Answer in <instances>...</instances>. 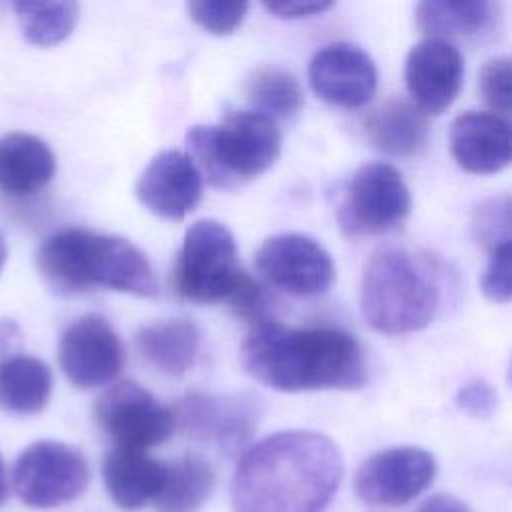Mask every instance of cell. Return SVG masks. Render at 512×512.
I'll return each mask as SVG.
<instances>
[{
	"instance_id": "1",
	"label": "cell",
	"mask_w": 512,
	"mask_h": 512,
	"mask_svg": "<svg viewBox=\"0 0 512 512\" xmlns=\"http://www.w3.org/2000/svg\"><path fill=\"white\" fill-rule=\"evenodd\" d=\"M344 474L338 446L314 430H284L244 452L232 480L234 512H324Z\"/></svg>"
},
{
	"instance_id": "2",
	"label": "cell",
	"mask_w": 512,
	"mask_h": 512,
	"mask_svg": "<svg viewBox=\"0 0 512 512\" xmlns=\"http://www.w3.org/2000/svg\"><path fill=\"white\" fill-rule=\"evenodd\" d=\"M240 358L254 380L278 392L356 390L366 382L358 340L332 326L292 328L262 320L250 328Z\"/></svg>"
},
{
	"instance_id": "3",
	"label": "cell",
	"mask_w": 512,
	"mask_h": 512,
	"mask_svg": "<svg viewBox=\"0 0 512 512\" xmlns=\"http://www.w3.org/2000/svg\"><path fill=\"white\" fill-rule=\"evenodd\" d=\"M36 266L64 294L110 288L152 298L160 290L152 264L138 246L86 228H64L48 236L36 252Z\"/></svg>"
},
{
	"instance_id": "4",
	"label": "cell",
	"mask_w": 512,
	"mask_h": 512,
	"mask_svg": "<svg viewBox=\"0 0 512 512\" xmlns=\"http://www.w3.org/2000/svg\"><path fill=\"white\" fill-rule=\"evenodd\" d=\"M440 306L438 268L426 254L404 246L376 250L362 272L360 308L382 334H408L428 326Z\"/></svg>"
},
{
	"instance_id": "5",
	"label": "cell",
	"mask_w": 512,
	"mask_h": 512,
	"mask_svg": "<svg viewBox=\"0 0 512 512\" xmlns=\"http://www.w3.org/2000/svg\"><path fill=\"white\" fill-rule=\"evenodd\" d=\"M202 180L216 188L266 172L280 154V132L272 118L256 110L230 112L218 126L196 124L186 134V150Z\"/></svg>"
},
{
	"instance_id": "6",
	"label": "cell",
	"mask_w": 512,
	"mask_h": 512,
	"mask_svg": "<svg viewBox=\"0 0 512 512\" xmlns=\"http://www.w3.org/2000/svg\"><path fill=\"white\" fill-rule=\"evenodd\" d=\"M246 272L230 228L218 220H196L184 234L174 268L180 298L196 304L226 302Z\"/></svg>"
},
{
	"instance_id": "7",
	"label": "cell",
	"mask_w": 512,
	"mask_h": 512,
	"mask_svg": "<svg viewBox=\"0 0 512 512\" xmlns=\"http://www.w3.org/2000/svg\"><path fill=\"white\" fill-rule=\"evenodd\" d=\"M88 482L90 468L80 450L56 440H38L16 458L10 488L26 506L48 510L82 496Z\"/></svg>"
},
{
	"instance_id": "8",
	"label": "cell",
	"mask_w": 512,
	"mask_h": 512,
	"mask_svg": "<svg viewBox=\"0 0 512 512\" xmlns=\"http://www.w3.org/2000/svg\"><path fill=\"white\" fill-rule=\"evenodd\" d=\"M410 204L402 174L392 164L372 162L348 178L336 216L346 236L382 234L406 220Z\"/></svg>"
},
{
	"instance_id": "9",
	"label": "cell",
	"mask_w": 512,
	"mask_h": 512,
	"mask_svg": "<svg viewBox=\"0 0 512 512\" xmlns=\"http://www.w3.org/2000/svg\"><path fill=\"white\" fill-rule=\"evenodd\" d=\"M94 420L116 446L136 450L166 442L176 426L174 412L132 380L116 382L98 396Z\"/></svg>"
},
{
	"instance_id": "10",
	"label": "cell",
	"mask_w": 512,
	"mask_h": 512,
	"mask_svg": "<svg viewBox=\"0 0 512 512\" xmlns=\"http://www.w3.org/2000/svg\"><path fill=\"white\" fill-rule=\"evenodd\" d=\"M254 264L268 284L296 296L324 294L336 276L328 250L300 232L268 236L256 250Z\"/></svg>"
},
{
	"instance_id": "11",
	"label": "cell",
	"mask_w": 512,
	"mask_h": 512,
	"mask_svg": "<svg viewBox=\"0 0 512 512\" xmlns=\"http://www.w3.org/2000/svg\"><path fill=\"white\" fill-rule=\"evenodd\" d=\"M436 476V460L416 446H398L366 458L354 476L356 496L374 506H400L420 496Z\"/></svg>"
},
{
	"instance_id": "12",
	"label": "cell",
	"mask_w": 512,
	"mask_h": 512,
	"mask_svg": "<svg viewBox=\"0 0 512 512\" xmlns=\"http://www.w3.org/2000/svg\"><path fill=\"white\" fill-rule=\"evenodd\" d=\"M58 364L76 388L110 384L124 366V348L114 328L98 314H84L58 340Z\"/></svg>"
},
{
	"instance_id": "13",
	"label": "cell",
	"mask_w": 512,
	"mask_h": 512,
	"mask_svg": "<svg viewBox=\"0 0 512 512\" xmlns=\"http://www.w3.org/2000/svg\"><path fill=\"white\" fill-rule=\"evenodd\" d=\"M464 76L460 50L446 40L424 38L414 44L404 62L410 102L426 116H438L456 100Z\"/></svg>"
},
{
	"instance_id": "14",
	"label": "cell",
	"mask_w": 512,
	"mask_h": 512,
	"mask_svg": "<svg viewBox=\"0 0 512 512\" xmlns=\"http://www.w3.org/2000/svg\"><path fill=\"white\" fill-rule=\"evenodd\" d=\"M174 420L194 440L212 442L232 452L250 438L258 420V406L254 398L242 394L192 392L180 400Z\"/></svg>"
},
{
	"instance_id": "15",
	"label": "cell",
	"mask_w": 512,
	"mask_h": 512,
	"mask_svg": "<svg viewBox=\"0 0 512 512\" xmlns=\"http://www.w3.org/2000/svg\"><path fill=\"white\" fill-rule=\"evenodd\" d=\"M308 80L322 100L358 108L374 96L378 70L362 48L348 42H332L318 48L310 58Z\"/></svg>"
},
{
	"instance_id": "16",
	"label": "cell",
	"mask_w": 512,
	"mask_h": 512,
	"mask_svg": "<svg viewBox=\"0 0 512 512\" xmlns=\"http://www.w3.org/2000/svg\"><path fill=\"white\" fill-rule=\"evenodd\" d=\"M134 192L148 212L162 220L178 222L200 202L202 176L186 152L168 148L146 164Z\"/></svg>"
},
{
	"instance_id": "17",
	"label": "cell",
	"mask_w": 512,
	"mask_h": 512,
	"mask_svg": "<svg viewBox=\"0 0 512 512\" xmlns=\"http://www.w3.org/2000/svg\"><path fill=\"white\" fill-rule=\"evenodd\" d=\"M450 152L472 174H494L510 162V124L494 112L468 110L450 126Z\"/></svg>"
},
{
	"instance_id": "18",
	"label": "cell",
	"mask_w": 512,
	"mask_h": 512,
	"mask_svg": "<svg viewBox=\"0 0 512 512\" xmlns=\"http://www.w3.org/2000/svg\"><path fill=\"white\" fill-rule=\"evenodd\" d=\"M166 464L146 450L114 446L102 462V480L110 500L126 510H140L154 500L164 482Z\"/></svg>"
},
{
	"instance_id": "19",
	"label": "cell",
	"mask_w": 512,
	"mask_h": 512,
	"mask_svg": "<svg viewBox=\"0 0 512 512\" xmlns=\"http://www.w3.org/2000/svg\"><path fill=\"white\" fill-rule=\"evenodd\" d=\"M56 172V156L34 134L10 132L0 138V190L30 196L42 190Z\"/></svg>"
},
{
	"instance_id": "20",
	"label": "cell",
	"mask_w": 512,
	"mask_h": 512,
	"mask_svg": "<svg viewBox=\"0 0 512 512\" xmlns=\"http://www.w3.org/2000/svg\"><path fill=\"white\" fill-rule=\"evenodd\" d=\"M368 140L384 154L408 158L418 154L428 140V116L410 100L390 98L364 118Z\"/></svg>"
},
{
	"instance_id": "21",
	"label": "cell",
	"mask_w": 512,
	"mask_h": 512,
	"mask_svg": "<svg viewBox=\"0 0 512 512\" xmlns=\"http://www.w3.org/2000/svg\"><path fill=\"white\" fill-rule=\"evenodd\" d=\"M136 346L156 370L168 376H182L196 362L200 330L186 318L160 320L136 334Z\"/></svg>"
},
{
	"instance_id": "22",
	"label": "cell",
	"mask_w": 512,
	"mask_h": 512,
	"mask_svg": "<svg viewBox=\"0 0 512 512\" xmlns=\"http://www.w3.org/2000/svg\"><path fill=\"white\" fill-rule=\"evenodd\" d=\"M498 18V4L488 0H426L416 6L418 28L428 38L450 42L484 34Z\"/></svg>"
},
{
	"instance_id": "23",
	"label": "cell",
	"mask_w": 512,
	"mask_h": 512,
	"mask_svg": "<svg viewBox=\"0 0 512 512\" xmlns=\"http://www.w3.org/2000/svg\"><path fill=\"white\" fill-rule=\"evenodd\" d=\"M52 394V372L36 356L12 354L0 360V408L12 414H38Z\"/></svg>"
},
{
	"instance_id": "24",
	"label": "cell",
	"mask_w": 512,
	"mask_h": 512,
	"mask_svg": "<svg viewBox=\"0 0 512 512\" xmlns=\"http://www.w3.org/2000/svg\"><path fill=\"white\" fill-rule=\"evenodd\" d=\"M214 470L200 456H182L166 464L164 482L154 498L156 512H196L212 494Z\"/></svg>"
},
{
	"instance_id": "25",
	"label": "cell",
	"mask_w": 512,
	"mask_h": 512,
	"mask_svg": "<svg viewBox=\"0 0 512 512\" xmlns=\"http://www.w3.org/2000/svg\"><path fill=\"white\" fill-rule=\"evenodd\" d=\"M248 100L256 112L272 118H292L302 106L304 94L300 82L280 68H258L246 82Z\"/></svg>"
},
{
	"instance_id": "26",
	"label": "cell",
	"mask_w": 512,
	"mask_h": 512,
	"mask_svg": "<svg viewBox=\"0 0 512 512\" xmlns=\"http://www.w3.org/2000/svg\"><path fill=\"white\" fill-rule=\"evenodd\" d=\"M24 38L34 46H54L68 38L78 22L76 2H16Z\"/></svg>"
},
{
	"instance_id": "27",
	"label": "cell",
	"mask_w": 512,
	"mask_h": 512,
	"mask_svg": "<svg viewBox=\"0 0 512 512\" xmlns=\"http://www.w3.org/2000/svg\"><path fill=\"white\" fill-rule=\"evenodd\" d=\"M510 196H496L480 202L472 214L474 240L492 252L502 244H510Z\"/></svg>"
},
{
	"instance_id": "28",
	"label": "cell",
	"mask_w": 512,
	"mask_h": 512,
	"mask_svg": "<svg viewBox=\"0 0 512 512\" xmlns=\"http://www.w3.org/2000/svg\"><path fill=\"white\" fill-rule=\"evenodd\" d=\"M190 18L210 34L226 36L232 34L244 20L248 12L246 2H212L198 0L186 4Z\"/></svg>"
},
{
	"instance_id": "29",
	"label": "cell",
	"mask_w": 512,
	"mask_h": 512,
	"mask_svg": "<svg viewBox=\"0 0 512 512\" xmlns=\"http://www.w3.org/2000/svg\"><path fill=\"white\" fill-rule=\"evenodd\" d=\"M512 70L508 56H496L484 62L480 68V92L484 102L494 110L498 116H506L510 112L512 100Z\"/></svg>"
},
{
	"instance_id": "30",
	"label": "cell",
	"mask_w": 512,
	"mask_h": 512,
	"mask_svg": "<svg viewBox=\"0 0 512 512\" xmlns=\"http://www.w3.org/2000/svg\"><path fill=\"white\" fill-rule=\"evenodd\" d=\"M510 256H512V244H502V246L494 248L490 252L486 268L480 276V288H482L484 296L498 304H506L512 294Z\"/></svg>"
},
{
	"instance_id": "31",
	"label": "cell",
	"mask_w": 512,
	"mask_h": 512,
	"mask_svg": "<svg viewBox=\"0 0 512 512\" xmlns=\"http://www.w3.org/2000/svg\"><path fill=\"white\" fill-rule=\"evenodd\" d=\"M226 304L230 306V310L250 322L252 326L262 322V320H268L266 316V296H264V290L260 288V284L250 276V274H244L242 280L238 282V286L232 290V294L228 296Z\"/></svg>"
},
{
	"instance_id": "32",
	"label": "cell",
	"mask_w": 512,
	"mask_h": 512,
	"mask_svg": "<svg viewBox=\"0 0 512 512\" xmlns=\"http://www.w3.org/2000/svg\"><path fill=\"white\" fill-rule=\"evenodd\" d=\"M456 406L474 418H488L498 406V394L486 380L472 378L458 388Z\"/></svg>"
},
{
	"instance_id": "33",
	"label": "cell",
	"mask_w": 512,
	"mask_h": 512,
	"mask_svg": "<svg viewBox=\"0 0 512 512\" xmlns=\"http://www.w3.org/2000/svg\"><path fill=\"white\" fill-rule=\"evenodd\" d=\"M264 8L278 18H308L314 14H322L332 8V2H314V0H282V2H266Z\"/></svg>"
},
{
	"instance_id": "34",
	"label": "cell",
	"mask_w": 512,
	"mask_h": 512,
	"mask_svg": "<svg viewBox=\"0 0 512 512\" xmlns=\"http://www.w3.org/2000/svg\"><path fill=\"white\" fill-rule=\"evenodd\" d=\"M416 512H472L470 506L452 494H434L424 500Z\"/></svg>"
},
{
	"instance_id": "35",
	"label": "cell",
	"mask_w": 512,
	"mask_h": 512,
	"mask_svg": "<svg viewBox=\"0 0 512 512\" xmlns=\"http://www.w3.org/2000/svg\"><path fill=\"white\" fill-rule=\"evenodd\" d=\"M8 494H10L8 472H6V464H4V460H2V456H0V506L6 502Z\"/></svg>"
},
{
	"instance_id": "36",
	"label": "cell",
	"mask_w": 512,
	"mask_h": 512,
	"mask_svg": "<svg viewBox=\"0 0 512 512\" xmlns=\"http://www.w3.org/2000/svg\"><path fill=\"white\" fill-rule=\"evenodd\" d=\"M4 262H6V244H4V238L0 234V270H2Z\"/></svg>"
}]
</instances>
